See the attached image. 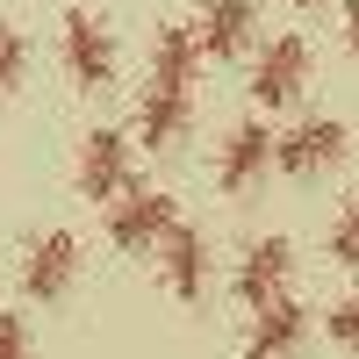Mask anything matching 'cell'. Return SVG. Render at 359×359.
Wrapping results in <instances>:
<instances>
[{"mask_svg": "<svg viewBox=\"0 0 359 359\" xmlns=\"http://www.w3.org/2000/svg\"><path fill=\"white\" fill-rule=\"evenodd\" d=\"M273 137L280 130H266V123H230L223 130V151H216V187L223 194H259L266 187V172H273Z\"/></svg>", "mask_w": 359, "mask_h": 359, "instance_id": "9c48e42d", "label": "cell"}, {"mask_svg": "<svg viewBox=\"0 0 359 359\" xmlns=\"http://www.w3.org/2000/svg\"><path fill=\"white\" fill-rule=\"evenodd\" d=\"M151 259H158V287L172 294V302H187V309H194L201 294H208L216 252H208V230H201V223H187V216H180V223H172V237H165Z\"/></svg>", "mask_w": 359, "mask_h": 359, "instance_id": "52a82bcc", "label": "cell"}, {"mask_svg": "<svg viewBox=\"0 0 359 359\" xmlns=\"http://www.w3.org/2000/svg\"><path fill=\"white\" fill-rule=\"evenodd\" d=\"M22 79H29V36L15 22H0V101H8Z\"/></svg>", "mask_w": 359, "mask_h": 359, "instance_id": "5bb4252c", "label": "cell"}, {"mask_svg": "<svg viewBox=\"0 0 359 359\" xmlns=\"http://www.w3.org/2000/svg\"><path fill=\"white\" fill-rule=\"evenodd\" d=\"M287 8H323V0H287Z\"/></svg>", "mask_w": 359, "mask_h": 359, "instance_id": "d6986e66", "label": "cell"}, {"mask_svg": "<svg viewBox=\"0 0 359 359\" xmlns=\"http://www.w3.org/2000/svg\"><path fill=\"white\" fill-rule=\"evenodd\" d=\"M0 359H29V316L0 309Z\"/></svg>", "mask_w": 359, "mask_h": 359, "instance_id": "2e32d148", "label": "cell"}, {"mask_svg": "<svg viewBox=\"0 0 359 359\" xmlns=\"http://www.w3.org/2000/svg\"><path fill=\"white\" fill-rule=\"evenodd\" d=\"M72 187L86 201H115L123 187H137V137L130 130H115V123H94L79 137V158H72Z\"/></svg>", "mask_w": 359, "mask_h": 359, "instance_id": "7a4b0ae2", "label": "cell"}, {"mask_svg": "<svg viewBox=\"0 0 359 359\" xmlns=\"http://www.w3.org/2000/svg\"><path fill=\"white\" fill-rule=\"evenodd\" d=\"M201 65H208V50L194 36V22H165L151 36V79H144V86H180V94H194Z\"/></svg>", "mask_w": 359, "mask_h": 359, "instance_id": "4fadbf2b", "label": "cell"}, {"mask_svg": "<svg viewBox=\"0 0 359 359\" xmlns=\"http://www.w3.org/2000/svg\"><path fill=\"white\" fill-rule=\"evenodd\" d=\"M309 345V309L294 302V294H280V302L252 309V331H245V359H294Z\"/></svg>", "mask_w": 359, "mask_h": 359, "instance_id": "7c38bea8", "label": "cell"}, {"mask_svg": "<svg viewBox=\"0 0 359 359\" xmlns=\"http://www.w3.org/2000/svg\"><path fill=\"white\" fill-rule=\"evenodd\" d=\"M323 331H331L338 345H352V352H359V294H345V302L323 316Z\"/></svg>", "mask_w": 359, "mask_h": 359, "instance_id": "e0dca14e", "label": "cell"}, {"mask_svg": "<svg viewBox=\"0 0 359 359\" xmlns=\"http://www.w3.org/2000/svg\"><path fill=\"white\" fill-rule=\"evenodd\" d=\"M101 223H108V245L115 252H158L172 223H180V208L165 187H151V180H137V187H123L108 208H101Z\"/></svg>", "mask_w": 359, "mask_h": 359, "instance_id": "3957f363", "label": "cell"}, {"mask_svg": "<svg viewBox=\"0 0 359 359\" xmlns=\"http://www.w3.org/2000/svg\"><path fill=\"white\" fill-rule=\"evenodd\" d=\"M187 22H194L201 50H208V65H230V57H245L252 36H259V0H201Z\"/></svg>", "mask_w": 359, "mask_h": 359, "instance_id": "30bf717a", "label": "cell"}, {"mask_svg": "<svg viewBox=\"0 0 359 359\" xmlns=\"http://www.w3.org/2000/svg\"><path fill=\"white\" fill-rule=\"evenodd\" d=\"M230 294L245 309H266V302H280V294H294V245L287 237H252L245 259L230 266Z\"/></svg>", "mask_w": 359, "mask_h": 359, "instance_id": "ba28073f", "label": "cell"}, {"mask_svg": "<svg viewBox=\"0 0 359 359\" xmlns=\"http://www.w3.org/2000/svg\"><path fill=\"white\" fill-rule=\"evenodd\" d=\"M323 252H331L338 266H359V201H345L331 216V237H323Z\"/></svg>", "mask_w": 359, "mask_h": 359, "instance_id": "9a60e30c", "label": "cell"}, {"mask_svg": "<svg viewBox=\"0 0 359 359\" xmlns=\"http://www.w3.org/2000/svg\"><path fill=\"white\" fill-rule=\"evenodd\" d=\"M345 158H352V130L338 115H302L273 137V172H287V180H323Z\"/></svg>", "mask_w": 359, "mask_h": 359, "instance_id": "277c9868", "label": "cell"}, {"mask_svg": "<svg viewBox=\"0 0 359 359\" xmlns=\"http://www.w3.org/2000/svg\"><path fill=\"white\" fill-rule=\"evenodd\" d=\"M187 130H194V94H180V86H144L137 94L130 137L144 151H172V144H187Z\"/></svg>", "mask_w": 359, "mask_h": 359, "instance_id": "8fae6325", "label": "cell"}, {"mask_svg": "<svg viewBox=\"0 0 359 359\" xmlns=\"http://www.w3.org/2000/svg\"><path fill=\"white\" fill-rule=\"evenodd\" d=\"M338 36H345V50L359 57V0H345V22H338Z\"/></svg>", "mask_w": 359, "mask_h": 359, "instance_id": "ac0fdd59", "label": "cell"}, {"mask_svg": "<svg viewBox=\"0 0 359 359\" xmlns=\"http://www.w3.org/2000/svg\"><path fill=\"white\" fill-rule=\"evenodd\" d=\"M72 280H79V237L72 230H36L22 245V294L36 309H50V302L72 294Z\"/></svg>", "mask_w": 359, "mask_h": 359, "instance_id": "5b68a950", "label": "cell"}, {"mask_svg": "<svg viewBox=\"0 0 359 359\" xmlns=\"http://www.w3.org/2000/svg\"><path fill=\"white\" fill-rule=\"evenodd\" d=\"M309 94V36L287 29V36H266L252 57V101L259 108H287Z\"/></svg>", "mask_w": 359, "mask_h": 359, "instance_id": "8992f818", "label": "cell"}, {"mask_svg": "<svg viewBox=\"0 0 359 359\" xmlns=\"http://www.w3.org/2000/svg\"><path fill=\"white\" fill-rule=\"evenodd\" d=\"M57 65L79 94H108L115 86V65H123V43H115V22L101 8H72L57 22Z\"/></svg>", "mask_w": 359, "mask_h": 359, "instance_id": "6da1fadb", "label": "cell"}]
</instances>
